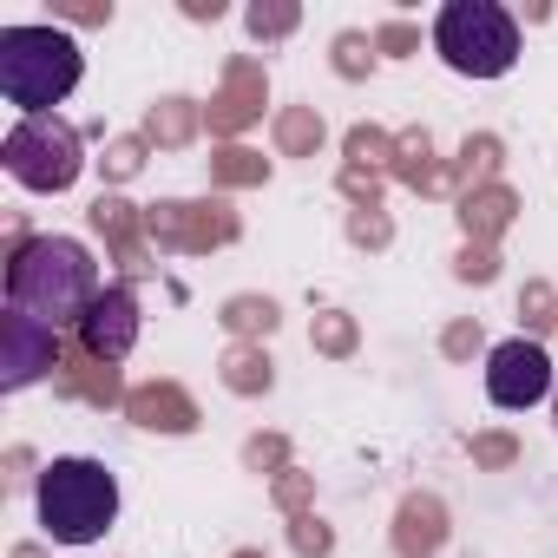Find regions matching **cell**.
<instances>
[{
    "label": "cell",
    "mask_w": 558,
    "mask_h": 558,
    "mask_svg": "<svg viewBox=\"0 0 558 558\" xmlns=\"http://www.w3.org/2000/svg\"><path fill=\"white\" fill-rule=\"evenodd\" d=\"M323 138H329V125H323V112H316V106H290V112H276V151H283V158H316V151H323Z\"/></svg>",
    "instance_id": "19"
},
{
    "label": "cell",
    "mask_w": 558,
    "mask_h": 558,
    "mask_svg": "<svg viewBox=\"0 0 558 558\" xmlns=\"http://www.w3.org/2000/svg\"><path fill=\"white\" fill-rule=\"evenodd\" d=\"M217 375H223V388H230V395H243V401L276 388V362L263 355V342H230V349H223V362H217Z\"/></svg>",
    "instance_id": "16"
},
{
    "label": "cell",
    "mask_w": 558,
    "mask_h": 558,
    "mask_svg": "<svg viewBox=\"0 0 558 558\" xmlns=\"http://www.w3.org/2000/svg\"><path fill=\"white\" fill-rule=\"evenodd\" d=\"M447 545V499L440 493H408L395 512V558H434Z\"/></svg>",
    "instance_id": "13"
},
{
    "label": "cell",
    "mask_w": 558,
    "mask_h": 558,
    "mask_svg": "<svg viewBox=\"0 0 558 558\" xmlns=\"http://www.w3.org/2000/svg\"><path fill=\"white\" fill-rule=\"evenodd\" d=\"M0 158H8V178L14 184H27V191H66L80 171H86V158H80V132L66 125V119H21L14 132H8V145H0Z\"/></svg>",
    "instance_id": "5"
},
{
    "label": "cell",
    "mask_w": 558,
    "mask_h": 558,
    "mask_svg": "<svg viewBox=\"0 0 558 558\" xmlns=\"http://www.w3.org/2000/svg\"><path fill=\"white\" fill-rule=\"evenodd\" d=\"M310 342H316V355H336V362H349V355H355V342H362V329H355V316H342V310H323V316H316V329H310Z\"/></svg>",
    "instance_id": "24"
},
{
    "label": "cell",
    "mask_w": 558,
    "mask_h": 558,
    "mask_svg": "<svg viewBox=\"0 0 558 558\" xmlns=\"http://www.w3.org/2000/svg\"><path fill=\"white\" fill-rule=\"evenodd\" d=\"M34 506H40V525H47L53 545H93L119 519V480L93 453H60V460L40 466Z\"/></svg>",
    "instance_id": "2"
},
{
    "label": "cell",
    "mask_w": 558,
    "mask_h": 558,
    "mask_svg": "<svg viewBox=\"0 0 558 558\" xmlns=\"http://www.w3.org/2000/svg\"><path fill=\"white\" fill-rule=\"evenodd\" d=\"M53 21H80V27H106L112 8H99V0H53Z\"/></svg>",
    "instance_id": "37"
},
{
    "label": "cell",
    "mask_w": 558,
    "mask_h": 558,
    "mask_svg": "<svg viewBox=\"0 0 558 558\" xmlns=\"http://www.w3.org/2000/svg\"><path fill=\"white\" fill-rule=\"evenodd\" d=\"M53 388L73 395V401H86V408H125V395H132V388H119V368H112V362H93L86 349H73V355L60 362Z\"/></svg>",
    "instance_id": "14"
},
{
    "label": "cell",
    "mask_w": 558,
    "mask_h": 558,
    "mask_svg": "<svg viewBox=\"0 0 558 558\" xmlns=\"http://www.w3.org/2000/svg\"><path fill=\"white\" fill-rule=\"evenodd\" d=\"M512 217H519V197H512L506 184H486V191L460 197V230H466V243H493Z\"/></svg>",
    "instance_id": "15"
},
{
    "label": "cell",
    "mask_w": 558,
    "mask_h": 558,
    "mask_svg": "<svg viewBox=\"0 0 558 558\" xmlns=\"http://www.w3.org/2000/svg\"><path fill=\"white\" fill-rule=\"evenodd\" d=\"M60 362H66V349H60V329H47L40 316H27V310H8L0 316V388H34L47 368L60 375Z\"/></svg>",
    "instance_id": "7"
},
{
    "label": "cell",
    "mask_w": 558,
    "mask_h": 558,
    "mask_svg": "<svg viewBox=\"0 0 558 558\" xmlns=\"http://www.w3.org/2000/svg\"><path fill=\"white\" fill-rule=\"evenodd\" d=\"M73 336H80V349L93 362H125L132 342H138V296H132V283H106Z\"/></svg>",
    "instance_id": "9"
},
{
    "label": "cell",
    "mask_w": 558,
    "mask_h": 558,
    "mask_svg": "<svg viewBox=\"0 0 558 558\" xmlns=\"http://www.w3.org/2000/svg\"><path fill=\"white\" fill-rule=\"evenodd\" d=\"M466 453H473V466H519V440L512 434H473Z\"/></svg>",
    "instance_id": "32"
},
{
    "label": "cell",
    "mask_w": 558,
    "mask_h": 558,
    "mask_svg": "<svg viewBox=\"0 0 558 558\" xmlns=\"http://www.w3.org/2000/svg\"><path fill=\"white\" fill-rule=\"evenodd\" d=\"M421 47V34L408 27V21H388L381 34H375V53H414Z\"/></svg>",
    "instance_id": "38"
},
{
    "label": "cell",
    "mask_w": 558,
    "mask_h": 558,
    "mask_svg": "<svg viewBox=\"0 0 558 558\" xmlns=\"http://www.w3.org/2000/svg\"><path fill=\"white\" fill-rule=\"evenodd\" d=\"M290 545H296L303 558H329V551H336V532H329L316 512H296V519H290Z\"/></svg>",
    "instance_id": "28"
},
{
    "label": "cell",
    "mask_w": 558,
    "mask_h": 558,
    "mask_svg": "<svg viewBox=\"0 0 558 558\" xmlns=\"http://www.w3.org/2000/svg\"><path fill=\"white\" fill-rule=\"evenodd\" d=\"M197 125H204V106H191V99H158V106L145 112V145L178 151V145L197 138Z\"/></svg>",
    "instance_id": "18"
},
{
    "label": "cell",
    "mask_w": 558,
    "mask_h": 558,
    "mask_svg": "<svg viewBox=\"0 0 558 558\" xmlns=\"http://www.w3.org/2000/svg\"><path fill=\"white\" fill-rule=\"evenodd\" d=\"M453 276H460V283H493V276H499L493 243H466V250L453 256Z\"/></svg>",
    "instance_id": "33"
},
{
    "label": "cell",
    "mask_w": 558,
    "mask_h": 558,
    "mask_svg": "<svg viewBox=\"0 0 558 558\" xmlns=\"http://www.w3.org/2000/svg\"><path fill=\"white\" fill-rule=\"evenodd\" d=\"M145 236H151L158 250L204 256V250H217V243H236V236H243V223H236V210H230L223 197H217V204L165 197V204H151V210H145Z\"/></svg>",
    "instance_id": "6"
},
{
    "label": "cell",
    "mask_w": 558,
    "mask_h": 558,
    "mask_svg": "<svg viewBox=\"0 0 558 558\" xmlns=\"http://www.w3.org/2000/svg\"><path fill=\"white\" fill-rule=\"evenodd\" d=\"M493 171H499V138H493V132H480V138H466V145H460V165L447 171V191L473 197V191H486V184H493Z\"/></svg>",
    "instance_id": "20"
},
{
    "label": "cell",
    "mask_w": 558,
    "mask_h": 558,
    "mask_svg": "<svg viewBox=\"0 0 558 558\" xmlns=\"http://www.w3.org/2000/svg\"><path fill=\"white\" fill-rule=\"evenodd\" d=\"M99 171H106V184L138 178V171H145V132H138V138H112V145H106V158H99Z\"/></svg>",
    "instance_id": "25"
},
{
    "label": "cell",
    "mask_w": 558,
    "mask_h": 558,
    "mask_svg": "<svg viewBox=\"0 0 558 558\" xmlns=\"http://www.w3.org/2000/svg\"><path fill=\"white\" fill-rule=\"evenodd\" d=\"M125 421L145 427V434H197V401L178 388V381H145L125 395Z\"/></svg>",
    "instance_id": "11"
},
{
    "label": "cell",
    "mask_w": 558,
    "mask_h": 558,
    "mask_svg": "<svg viewBox=\"0 0 558 558\" xmlns=\"http://www.w3.org/2000/svg\"><path fill=\"white\" fill-rule=\"evenodd\" d=\"M184 14H191V21H217V14H223V0H184Z\"/></svg>",
    "instance_id": "39"
},
{
    "label": "cell",
    "mask_w": 558,
    "mask_h": 558,
    "mask_svg": "<svg viewBox=\"0 0 558 558\" xmlns=\"http://www.w3.org/2000/svg\"><path fill=\"white\" fill-rule=\"evenodd\" d=\"M519 323H525V329H551V323H558V296H551L545 283H525V290H519Z\"/></svg>",
    "instance_id": "31"
},
{
    "label": "cell",
    "mask_w": 558,
    "mask_h": 558,
    "mask_svg": "<svg viewBox=\"0 0 558 558\" xmlns=\"http://www.w3.org/2000/svg\"><path fill=\"white\" fill-rule=\"evenodd\" d=\"M80 73H86L80 40L60 27H8L0 34V99L21 106L27 119H47L80 86Z\"/></svg>",
    "instance_id": "3"
},
{
    "label": "cell",
    "mask_w": 558,
    "mask_h": 558,
    "mask_svg": "<svg viewBox=\"0 0 558 558\" xmlns=\"http://www.w3.org/2000/svg\"><path fill=\"white\" fill-rule=\"evenodd\" d=\"M375 66V40L368 34H336V73L342 80H362Z\"/></svg>",
    "instance_id": "29"
},
{
    "label": "cell",
    "mask_w": 558,
    "mask_h": 558,
    "mask_svg": "<svg viewBox=\"0 0 558 558\" xmlns=\"http://www.w3.org/2000/svg\"><path fill=\"white\" fill-rule=\"evenodd\" d=\"M8 558H47V551H40V545H14Z\"/></svg>",
    "instance_id": "41"
},
{
    "label": "cell",
    "mask_w": 558,
    "mask_h": 558,
    "mask_svg": "<svg viewBox=\"0 0 558 558\" xmlns=\"http://www.w3.org/2000/svg\"><path fill=\"white\" fill-rule=\"evenodd\" d=\"M243 466H250V473H283V466H290V440H283V434L243 440Z\"/></svg>",
    "instance_id": "27"
},
{
    "label": "cell",
    "mask_w": 558,
    "mask_h": 558,
    "mask_svg": "<svg viewBox=\"0 0 558 558\" xmlns=\"http://www.w3.org/2000/svg\"><path fill=\"white\" fill-rule=\"evenodd\" d=\"M230 558H263V551H230Z\"/></svg>",
    "instance_id": "42"
},
{
    "label": "cell",
    "mask_w": 558,
    "mask_h": 558,
    "mask_svg": "<svg viewBox=\"0 0 558 558\" xmlns=\"http://www.w3.org/2000/svg\"><path fill=\"white\" fill-rule=\"evenodd\" d=\"M395 178L414 184V191H447V171L434 165V138H427V125H414V132L395 138Z\"/></svg>",
    "instance_id": "17"
},
{
    "label": "cell",
    "mask_w": 558,
    "mask_h": 558,
    "mask_svg": "<svg viewBox=\"0 0 558 558\" xmlns=\"http://www.w3.org/2000/svg\"><path fill=\"white\" fill-rule=\"evenodd\" d=\"M236 342H256V336H276V323H283V310H276L269 296H230L223 316H217Z\"/></svg>",
    "instance_id": "21"
},
{
    "label": "cell",
    "mask_w": 558,
    "mask_h": 558,
    "mask_svg": "<svg viewBox=\"0 0 558 558\" xmlns=\"http://www.w3.org/2000/svg\"><path fill=\"white\" fill-rule=\"evenodd\" d=\"M8 466H14L8 480H27V466H34V453H27V447H14V453H8Z\"/></svg>",
    "instance_id": "40"
},
{
    "label": "cell",
    "mask_w": 558,
    "mask_h": 558,
    "mask_svg": "<svg viewBox=\"0 0 558 558\" xmlns=\"http://www.w3.org/2000/svg\"><path fill=\"white\" fill-rule=\"evenodd\" d=\"M342 197L355 204V210H381V171H342Z\"/></svg>",
    "instance_id": "34"
},
{
    "label": "cell",
    "mask_w": 558,
    "mask_h": 558,
    "mask_svg": "<svg viewBox=\"0 0 558 558\" xmlns=\"http://www.w3.org/2000/svg\"><path fill=\"white\" fill-rule=\"evenodd\" d=\"M551 421H558V401H551Z\"/></svg>",
    "instance_id": "43"
},
{
    "label": "cell",
    "mask_w": 558,
    "mask_h": 558,
    "mask_svg": "<svg viewBox=\"0 0 558 558\" xmlns=\"http://www.w3.org/2000/svg\"><path fill=\"white\" fill-rule=\"evenodd\" d=\"M269 493H276V506H283V512L296 519V512H310V499H316V473H303V466H283Z\"/></svg>",
    "instance_id": "26"
},
{
    "label": "cell",
    "mask_w": 558,
    "mask_h": 558,
    "mask_svg": "<svg viewBox=\"0 0 558 558\" xmlns=\"http://www.w3.org/2000/svg\"><path fill=\"white\" fill-rule=\"evenodd\" d=\"M434 53L466 80H499L519 60V21L499 0H447L434 21Z\"/></svg>",
    "instance_id": "4"
},
{
    "label": "cell",
    "mask_w": 558,
    "mask_h": 558,
    "mask_svg": "<svg viewBox=\"0 0 558 558\" xmlns=\"http://www.w3.org/2000/svg\"><path fill=\"white\" fill-rule=\"evenodd\" d=\"M342 151H349V165H355V171H381V165H395V138H388L381 125H349Z\"/></svg>",
    "instance_id": "23"
},
{
    "label": "cell",
    "mask_w": 558,
    "mask_h": 558,
    "mask_svg": "<svg viewBox=\"0 0 558 558\" xmlns=\"http://www.w3.org/2000/svg\"><path fill=\"white\" fill-rule=\"evenodd\" d=\"M86 223L112 243V256H119V269L125 276H145V269H158V256L145 250V210L138 204H125V197H112V191H99L93 204H86Z\"/></svg>",
    "instance_id": "10"
},
{
    "label": "cell",
    "mask_w": 558,
    "mask_h": 558,
    "mask_svg": "<svg viewBox=\"0 0 558 558\" xmlns=\"http://www.w3.org/2000/svg\"><path fill=\"white\" fill-rule=\"evenodd\" d=\"M99 263L80 236H34L8 256V310L40 316L47 329H80V316L99 296Z\"/></svg>",
    "instance_id": "1"
},
{
    "label": "cell",
    "mask_w": 558,
    "mask_h": 558,
    "mask_svg": "<svg viewBox=\"0 0 558 558\" xmlns=\"http://www.w3.org/2000/svg\"><path fill=\"white\" fill-rule=\"evenodd\" d=\"M349 236H355L362 250H388V243H395V223H388L381 210H355V217H349Z\"/></svg>",
    "instance_id": "35"
},
{
    "label": "cell",
    "mask_w": 558,
    "mask_h": 558,
    "mask_svg": "<svg viewBox=\"0 0 558 558\" xmlns=\"http://www.w3.org/2000/svg\"><path fill=\"white\" fill-rule=\"evenodd\" d=\"M269 178V158L263 151H250V145H223V151H210V184H223V191H250V184H263Z\"/></svg>",
    "instance_id": "22"
},
{
    "label": "cell",
    "mask_w": 558,
    "mask_h": 558,
    "mask_svg": "<svg viewBox=\"0 0 558 558\" xmlns=\"http://www.w3.org/2000/svg\"><path fill=\"white\" fill-rule=\"evenodd\" d=\"M486 395H493V408H506V414H525L532 401H545L551 395V355L538 349V342H499L493 355H486Z\"/></svg>",
    "instance_id": "8"
},
{
    "label": "cell",
    "mask_w": 558,
    "mask_h": 558,
    "mask_svg": "<svg viewBox=\"0 0 558 558\" xmlns=\"http://www.w3.org/2000/svg\"><path fill=\"white\" fill-rule=\"evenodd\" d=\"M263 66L256 60H230L223 66V93L204 106V119H210V132H243L250 119H263Z\"/></svg>",
    "instance_id": "12"
},
{
    "label": "cell",
    "mask_w": 558,
    "mask_h": 558,
    "mask_svg": "<svg viewBox=\"0 0 558 558\" xmlns=\"http://www.w3.org/2000/svg\"><path fill=\"white\" fill-rule=\"evenodd\" d=\"M296 8H290V0H276V8H250V34L256 40H283V34H296Z\"/></svg>",
    "instance_id": "30"
},
{
    "label": "cell",
    "mask_w": 558,
    "mask_h": 558,
    "mask_svg": "<svg viewBox=\"0 0 558 558\" xmlns=\"http://www.w3.org/2000/svg\"><path fill=\"white\" fill-rule=\"evenodd\" d=\"M440 355L447 362H473L480 355V323H447L440 329Z\"/></svg>",
    "instance_id": "36"
}]
</instances>
